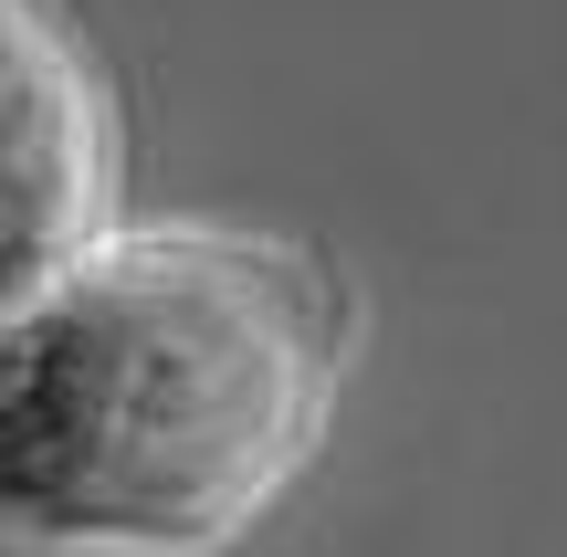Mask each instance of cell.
<instances>
[{
	"mask_svg": "<svg viewBox=\"0 0 567 557\" xmlns=\"http://www.w3.org/2000/svg\"><path fill=\"white\" fill-rule=\"evenodd\" d=\"M347 285L284 231H95L0 316V537L210 557L316 463L347 390Z\"/></svg>",
	"mask_w": 567,
	"mask_h": 557,
	"instance_id": "6da1fadb",
	"label": "cell"
},
{
	"mask_svg": "<svg viewBox=\"0 0 567 557\" xmlns=\"http://www.w3.org/2000/svg\"><path fill=\"white\" fill-rule=\"evenodd\" d=\"M116 210V105L53 0H0V316L32 306Z\"/></svg>",
	"mask_w": 567,
	"mask_h": 557,
	"instance_id": "7a4b0ae2",
	"label": "cell"
}]
</instances>
